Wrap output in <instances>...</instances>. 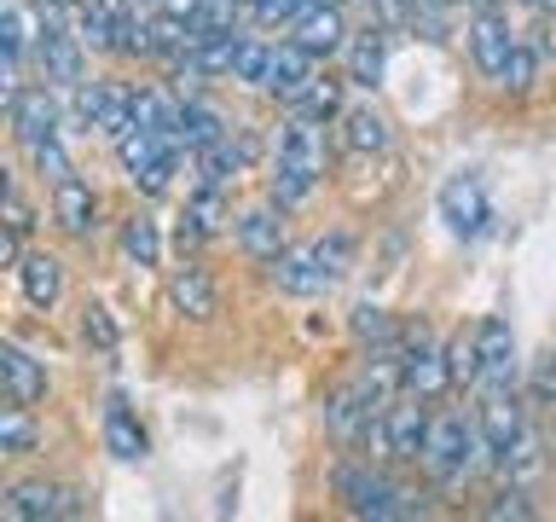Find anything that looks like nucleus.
I'll return each instance as SVG.
<instances>
[{
  "label": "nucleus",
  "instance_id": "4",
  "mask_svg": "<svg viewBox=\"0 0 556 522\" xmlns=\"http://www.w3.org/2000/svg\"><path fill=\"white\" fill-rule=\"evenodd\" d=\"M371 442L382 447V459L417 464V459H424V442H429V400H417V395L400 389L389 407H382L377 430H371Z\"/></svg>",
  "mask_w": 556,
  "mask_h": 522
},
{
  "label": "nucleus",
  "instance_id": "7",
  "mask_svg": "<svg viewBox=\"0 0 556 522\" xmlns=\"http://www.w3.org/2000/svg\"><path fill=\"white\" fill-rule=\"evenodd\" d=\"M476 355H481L476 389H481V395L510 389V383H516V331H510V320L486 313V320L476 325Z\"/></svg>",
  "mask_w": 556,
  "mask_h": 522
},
{
  "label": "nucleus",
  "instance_id": "43",
  "mask_svg": "<svg viewBox=\"0 0 556 522\" xmlns=\"http://www.w3.org/2000/svg\"><path fill=\"white\" fill-rule=\"evenodd\" d=\"M533 395H539V400H556V348L533 360Z\"/></svg>",
  "mask_w": 556,
  "mask_h": 522
},
{
  "label": "nucleus",
  "instance_id": "40",
  "mask_svg": "<svg viewBox=\"0 0 556 522\" xmlns=\"http://www.w3.org/2000/svg\"><path fill=\"white\" fill-rule=\"evenodd\" d=\"M29 157H35V169H41L52 186L76 174V169H70V157H64V146H59V134H52V139H41V146H29Z\"/></svg>",
  "mask_w": 556,
  "mask_h": 522
},
{
  "label": "nucleus",
  "instance_id": "23",
  "mask_svg": "<svg viewBox=\"0 0 556 522\" xmlns=\"http://www.w3.org/2000/svg\"><path fill=\"white\" fill-rule=\"evenodd\" d=\"M273 278H278V290H290V296H319L330 290V278L319 268V256H313V244L307 250H285L273 261Z\"/></svg>",
  "mask_w": 556,
  "mask_h": 522
},
{
  "label": "nucleus",
  "instance_id": "15",
  "mask_svg": "<svg viewBox=\"0 0 556 522\" xmlns=\"http://www.w3.org/2000/svg\"><path fill=\"white\" fill-rule=\"evenodd\" d=\"M35 64H41V76L47 82H59V87H81V35H70V29H41V52H35Z\"/></svg>",
  "mask_w": 556,
  "mask_h": 522
},
{
  "label": "nucleus",
  "instance_id": "26",
  "mask_svg": "<svg viewBox=\"0 0 556 522\" xmlns=\"http://www.w3.org/2000/svg\"><path fill=\"white\" fill-rule=\"evenodd\" d=\"M17 285H24V302L29 308H52L64 296V268L52 256H24V268H17Z\"/></svg>",
  "mask_w": 556,
  "mask_h": 522
},
{
  "label": "nucleus",
  "instance_id": "2",
  "mask_svg": "<svg viewBox=\"0 0 556 522\" xmlns=\"http://www.w3.org/2000/svg\"><path fill=\"white\" fill-rule=\"evenodd\" d=\"M481 459H493L481 442V424H469L464 412H441V418H429V442H424V464L441 487L452 482H469L481 470Z\"/></svg>",
  "mask_w": 556,
  "mask_h": 522
},
{
  "label": "nucleus",
  "instance_id": "31",
  "mask_svg": "<svg viewBox=\"0 0 556 522\" xmlns=\"http://www.w3.org/2000/svg\"><path fill=\"white\" fill-rule=\"evenodd\" d=\"M122 256L134 261V268H156V256H163V238H156V221L134 215L122 226Z\"/></svg>",
  "mask_w": 556,
  "mask_h": 522
},
{
  "label": "nucleus",
  "instance_id": "44",
  "mask_svg": "<svg viewBox=\"0 0 556 522\" xmlns=\"http://www.w3.org/2000/svg\"><path fill=\"white\" fill-rule=\"evenodd\" d=\"M7 226H17V233H29V203H24V191H17V186H7Z\"/></svg>",
  "mask_w": 556,
  "mask_h": 522
},
{
  "label": "nucleus",
  "instance_id": "1",
  "mask_svg": "<svg viewBox=\"0 0 556 522\" xmlns=\"http://www.w3.org/2000/svg\"><path fill=\"white\" fill-rule=\"evenodd\" d=\"M319 174H325V134L319 122L307 116H290L278 128V169H273V203H307L319 191Z\"/></svg>",
  "mask_w": 556,
  "mask_h": 522
},
{
  "label": "nucleus",
  "instance_id": "29",
  "mask_svg": "<svg viewBox=\"0 0 556 522\" xmlns=\"http://www.w3.org/2000/svg\"><path fill=\"white\" fill-rule=\"evenodd\" d=\"M493 464H498V470H504V476H510L516 487H528V482L539 476V470H545V452H539V430H521V435H516V442L498 452Z\"/></svg>",
  "mask_w": 556,
  "mask_h": 522
},
{
  "label": "nucleus",
  "instance_id": "48",
  "mask_svg": "<svg viewBox=\"0 0 556 522\" xmlns=\"http://www.w3.org/2000/svg\"><path fill=\"white\" fill-rule=\"evenodd\" d=\"M64 7H87V0H64Z\"/></svg>",
  "mask_w": 556,
  "mask_h": 522
},
{
  "label": "nucleus",
  "instance_id": "36",
  "mask_svg": "<svg viewBox=\"0 0 556 522\" xmlns=\"http://www.w3.org/2000/svg\"><path fill=\"white\" fill-rule=\"evenodd\" d=\"M313 256H319L325 278H330V285H337V278L348 273V261H354V238H348V233H325L319 244H313Z\"/></svg>",
  "mask_w": 556,
  "mask_h": 522
},
{
  "label": "nucleus",
  "instance_id": "45",
  "mask_svg": "<svg viewBox=\"0 0 556 522\" xmlns=\"http://www.w3.org/2000/svg\"><path fill=\"white\" fill-rule=\"evenodd\" d=\"M156 7H163V12H174V17H186V24H191V12H198L203 0H156Z\"/></svg>",
  "mask_w": 556,
  "mask_h": 522
},
{
  "label": "nucleus",
  "instance_id": "6",
  "mask_svg": "<svg viewBox=\"0 0 556 522\" xmlns=\"http://www.w3.org/2000/svg\"><path fill=\"white\" fill-rule=\"evenodd\" d=\"M76 122L81 128H99L122 139L134 128V87H116V82H81L76 87Z\"/></svg>",
  "mask_w": 556,
  "mask_h": 522
},
{
  "label": "nucleus",
  "instance_id": "34",
  "mask_svg": "<svg viewBox=\"0 0 556 522\" xmlns=\"http://www.w3.org/2000/svg\"><path fill=\"white\" fill-rule=\"evenodd\" d=\"M0 41H7V59L24 64V47H29V12L24 0H7V12H0Z\"/></svg>",
  "mask_w": 556,
  "mask_h": 522
},
{
  "label": "nucleus",
  "instance_id": "8",
  "mask_svg": "<svg viewBox=\"0 0 556 522\" xmlns=\"http://www.w3.org/2000/svg\"><path fill=\"white\" fill-rule=\"evenodd\" d=\"M441 221L452 238H481L486 221H493V203H486V186L476 174H452L441 186Z\"/></svg>",
  "mask_w": 556,
  "mask_h": 522
},
{
  "label": "nucleus",
  "instance_id": "5",
  "mask_svg": "<svg viewBox=\"0 0 556 522\" xmlns=\"http://www.w3.org/2000/svg\"><path fill=\"white\" fill-rule=\"evenodd\" d=\"M116 151H122V169L134 174V186L146 191V198H163L168 181H174V163H180V139L151 134V128H128L116 139Z\"/></svg>",
  "mask_w": 556,
  "mask_h": 522
},
{
  "label": "nucleus",
  "instance_id": "3",
  "mask_svg": "<svg viewBox=\"0 0 556 522\" xmlns=\"http://www.w3.org/2000/svg\"><path fill=\"white\" fill-rule=\"evenodd\" d=\"M337 494L348 499L354 517H371V522H394V517H424L429 505L412 494L406 482L382 476V470H365V464H348L337 476Z\"/></svg>",
  "mask_w": 556,
  "mask_h": 522
},
{
  "label": "nucleus",
  "instance_id": "12",
  "mask_svg": "<svg viewBox=\"0 0 556 522\" xmlns=\"http://www.w3.org/2000/svg\"><path fill=\"white\" fill-rule=\"evenodd\" d=\"M313 76H319V52H307L302 41H278V47H273V64H267V94H273V99L290 104Z\"/></svg>",
  "mask_w": 556,
  "mask_h": 522
},
{
  "label": "nucleus",
  "instance_id": "28",
  "mask_svg": "<svg viewBox=\"0 0 556 522\" xmlns=\"http://www.w3.org/2000/svg\"><path fill=\"white\" fill-rule=\"evenodd\" d=\"M348 111L342 104V82H330V76H313L302 94L290 99V116H307V122H337Z\"/></svg>",
  "mask_w": 556,
  "mask_h": 522
},
{
  "label": "nucleus",
  "instance_id": "30",
  "mask_svg": "<svg viewBox=\"0 0 556 522\" xmlns=\"http://www.w3.org/2000/svg\"><path fill=\"white\" fill-rule=\"evenodd\" d=\"M382 70H389V29L371 24V29H359V41H354V82L377 87Z\"/></svg>",
  "mask_w": 556,
  "mask_h": 522
},
{
  "label": "nucleus",
  "instance_id": "22",
  "mask_svg": "<svg viewBox=\"0 0 556 522\" xmlns=\"http://www.w3.org/2000/svg\"><path fill=\"white\" fill-rule=\"evenodd\" d=\"M104 447H111V459H122V464L146 459V430H139V418L128 412L122 395H111V407H104Z\"/></svg>",
  "mask_w": 556,
  "mask_h": 522
},
{
  "label": "nucleus",
  "instance_id": "46",
  "mask_svg": "<svg viewBox=\"0 0 556 522\" xmlns=\"http://www.w3.org/2000/svg\"><path fill=\"white\" fill-rule=\"evenodd\" d=\"M469 7H481V12H493V7H498V0H469Z\"/></svg>",
  "mask_w": 556,
  "mask_h": 522
},
{
  "label": "nucleus",
  "instance_id": "17",
  "mask_svg": "<svg viewBox=\"0 0 556 522\" xmlns=\"http://www.w3.org/2000/svg\"><path fill=\"white\" fill-rule=\"evenodd\" d=\"M52 215H59L64 233L87 238V233H93V221H99V198H93V186H87L81 174L59 181V186H52Z\"/></svg>",
  "mask_w": 556,
  "mask_h": 522
},
{
  "label": "nucleus",
  "instance_id": "11",
  "mask_svg": "<svg viewBox=\"0 0 556 522\" xmlns=\"http://www.w3.org/2000/svg\"><path fill=\"white\" fill-rule=\"evenodd\" d=\"M238 250L250 261H273L290 250L285 244V203H261V209H243L238 215Z\"/></svg>",
  "mask_w": 556,
  "mask_h": 522
},
{
  "label": "nucleus",
  "instance_id": "14",
  "mask_svg": "<svg viewBox=\"0 0 556 522\" xmlns=\"http://www.w3.org/2000/svg\"><path fill=\"white\" fill-rule=\"evenodd\" d=\"M476 424H481V442H486V452L498 459V452L510 447L521 430H528V418H521V407H516V395H510V389H493V395L481 400Z\"/></svg>",
  "mask_w": 556,
  "mask_h": 522
},
{
  "label": "nucleus",
  "instance_id": "32",
  "mask_svg": "<svg viewBox=\"0 0 556 522\" xmlns=\"http://www.w3.org/2000/svg\"><path fill=\"white\" fill-rule=\"evenodd\" d=\"M35 447V424H29V407L24 400H7V412H0V452L17 459V452Z\"/></svg>",
  "mask_w": 556,
  "mask_h": 522
},
{
  "label": "nucleus",
  "instance_id": "9",
  "mask_svg": "<svg viewBox=\"0 0 556 522\" xmlns=\"http://www.w3.org/2000/svg\"><path fill=\"white\" fill-rule=\"evenodd\" d=\"M452 383H458V377H452L446 348H434V343H424V337H417L412 348H400V389H406V395H417V400H441Z\"/></svg>",
  "mask_w": 556,
  "mask_h": 522
},
{
  "label": "nucleus",
  "instance_id": "41",
  "mask_svg": "<svg viewBox=\"0 0 556 522\" xmlns=\"http://www.w3.org/2000/svg\"><path fill=\"white\" fill-rule=\"evenodd\" d=\"M533 76H539V52L528 47V41H516V52H510V64H504V87H516V94H521V87H533Z\"/></svg>",
  "mask_w": 556,
  "mask_h": 522
},
{
  "label": "nucleus",
  "instance_id": "24",
  "mask_svg": "<svg viewBox=\"0 0 556 522\" xmlns=\"http://www.w3.org/2000/svg\"><path fill=\"white\" fill-rule=\"evenodd\" d=\"M342 146L354 157H371V151H389V116L371 111V104H354V111H342Z\"/></svg>",
  "mask_w": 556,
  "mask_h": 522
},
{
  "label": "nucleus",
  "instance_id": "37",
  "mask_svg": "<svg viewBox=\"0 0 556 522\" xmlns=\"http://www.w3.org/2000/svg\"><path fill=\"white\" fill-rule=\"evenodd\" d=\"M267 64H273V47H261V41H238L232 82H255V87H267Z\"/></svg>",
  "mask_w": 556,
  "mask_h": 522
},
{
  "label": "nucleus",
  "instance_id": "38",
  "mask_svg": "<svg viewBox=\"0 0 556 522\" xmlns=\"http://www.w3.org/2000/svg\"><path fill=\"white\" fill-rule=\"evenodd\" d=\"M81 337L93 343L99 355H116V320H111V308L87 302V313H81Z\"/></svg>",
  "mask_w": 556,
  "mask_h": 522
},
{
  "label": "nucleus",
  "instance_id": "21",
  "mask_svg": "<svg viewBox=\"0 0 556 522\" xmlns=\"http://www.w3.org/2000/svg\"><path fill=\"white\" fill-rule=\"evenodd\" d=\"M168 302L186 313V320H208L215 313V278H208L198 261H186V268H174L168 278Z\"/></svg>",
  "mask_w": 556,
  "mask_h": 522
},
{
  "label": "nucleus",
  "instance_id": "47",
  "mask_svg": "<svg viewBox=\"0 0 556 522\" xmlns=\"http://www.w3.org/2000/svg\"><path fill=\"white\" fill-rule=\"evenodd\" d=\"M429 7H452V0H429Z\"/></svg>",
  "mask_w": 556,
  "mask_h": 522
},
{
  "label": "nucleus",
  "instance_id": "13",
  "mask_svg": "<svg viewBox=\"0 0 556 522\" xmlns=\"http://www.w3.org/2000/svg\"><path fill=\"white\" fill-rule=\"evenodd\" d=\"M516 41H521V35L510 29V24H504V17L498 12H481L476 17V29H469V52H476V70H481V76H504V64H510V52H516Z\"/></svg>",
  "mask_w": 556,
  "mask_h": 522
},
{
  "label": "nucleus",
  "instance_id": "18",
  "mask_svg": "<svg viewBox=\"0 0 556 522\" xmlns=\"http://www.w3.org/2000/svg\"><path fill=\"white\" fill-rule=\"evenodd\" d=\"M290 35H295V41H302L307 52H319V59H330V52H342V47H348L342 7H307V12L290 24Z\"/></svg>",
  "mask_w": 556,
  "mask_h": 522
},
{
  "label": "nucleus",
  "instance_id": "19",
  "mask_svg": "<svg viewBox=\"0 0 556 522\" xmlns=\"http://www.w3.org/2000/svg\"><path fill=\"white\" fill-rule=\"evenodd\" d=\"M0 377H7V400H24V407H35L47 395V365L35 355H24L17 343L0 348Z\"/></svg>",
  "mask_w": 556,
  "mask_h": 522
},
{
  "label": "nucleus",
  "instance_id": "49",
  "mask_svg": "<svg viewBox=\"0 0 556 522\" xmlns=\"http://www.w3.org/2000/svg\"><path fill=\"white\" fill-rule=\"evenodd\" d=\"M533 7H556V0H533Z\"/></svg>",
  "mask_w": 556,
  "mask_h": 522
},
{
  "label": "nucleus",
  "instance_id": "10",
  "mask_svg": "<svg viewBox=\"0 0 556 522\" xmlns=\"http://www.w3.org/2000/svg\"><path fill=\"white\" fill-rule=\"evenodd\" d=\"M81 505L70 487L59 482H17L0 494V517H12V522H52V517H76Z\"/></svg>",
  "mask_w": 556,
  "mask_h": 522
},
{
  "label": "nucleus",
  "instance_id": "33",
  "mask_svg": "<svg viewBox=\"0 0 556 522\" xmlns=\"http://www.w3.org/2000/svg\"><path fill=\"white\" fill-rule=\"evenodd\" d=\"M354 337L371 343V348H389L400 331H394V320H389V313H382L377 302H359V308H354Z\"/></svg>",
  "mask_w": 556,
  "mask_h": 522
},
{
  "label": "nucleus",
  "instance_id": "39",
  "mask_svg": "<svg viewBox=\"0 0 556 522\" xmlns=\"http://www.w3.org/2000/svg\"><path fill=\"white\" fill-rule=\"evenodd\" d=\"M486 517H493V522H533L539 511H533V499H528V487H504V494L493 499V505H486Z\"/></svg>",
  "mask_w": 556,
  "mask_h": 522
},
{
  "label": "nucleus",
  "instance_id": "20",
  "mask_svg": "<svg viewBox=\"0 0 556 522\" xmlns=\"http://www.w3.org/2000/svg\"><path fill=\"white\" fill-rule=\"evenodd\" d=\"M76 35L93 52H122V7L116 0H87V7H76Z\"/></svg>",
  "mask_w": 556,
  "mask_h": 522
},
{
  "label": "nucleus",
  "instance_id": "42",
  "mask_svg": "<svg viewBox=\"0 0 556 522\" xmlns=\"http://www.w3.org/2000/svg\"><path fill=\"white\" fill-rule=\"evenodd\" d=\"M446 360H452V377H458V383H476V372H481L476 331H469V337H452V343H446Z\"/></svg>",
  "mask_w": 556,
  "mask_h": 522
},
{
  "label": "nucleus",
  "instance_id": "16",
  "mask_svg": "<svg viewBox=\"0 0 556 522\" xmlns=\"http://www.w3.org/2000/svg\"><path fill=\"white\" fill-rule=\"evenodd\" d=\"M7 116H12V128H17V139H24V146H41V139L59 134V104H52L47 87H24Z\"/></svg>",
  "mask_w": 556,
  "mask_h": 522
},
{
  "label": "nucleus",
  "instance_id": "25",
  "mask_svg": "<svg viewBox=\"0 0 556 522\" xmlns=\"http://www.w3.org/2000/svg\"><path fill=\"white\" fill-rule=\"evenodd\" d=\"M180 111L186 99L163 94V87H134V128H151V134H180Z\"/></svg>",
  "mask_w": 556,
  "mask_h": 522
},
{
  "label": "nucleus",
  "instance_id": "27",
  "mask_svg": "<svg viewBox=\"0 0 556 522\" xmlns=\"http://www.w3.org/2000/svg\"><path fill=\"white\" fill-rule=\"evenodd\" d=\"M180 146L198 157V151H208V146H220L226 139V116L215 111V104H203V99H186V111H180Z\"/></svg>",
  "mask_w": 556,
  "mask_h": 522
},
{
  "label": "nucleus",
  "instance_id": "35",
  "mask_svg": "<svg viewBox=\"0 0 556 522\" xmlns=\"http://www.w3.org/2000/svg\"><path fill=\"white\" fill-rule=\"evenodd\" d=\"M186 221L198 226L203 238H215L220 226H226V203H220V191H215V186H203L198 198H191V209H186Z\"/></svg>",
  "mask_w": 556,
  "mask_h": 522
}]
</instances>
